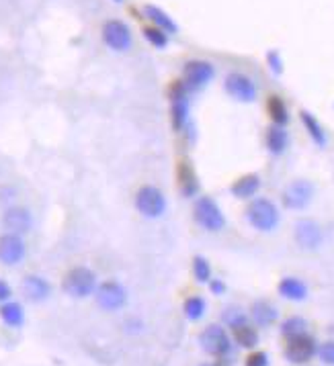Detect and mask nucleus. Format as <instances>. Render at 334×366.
<instances>
[{"label":"nucleus","mask_w":334,"mask_h":366,"mask_svg":"<svg viewBox=\"0 0 334 366\" xmlns=\"http://www.w3.org/2000/svg\"><path fill=\"white\" fill-rule=\"evenodd\" d=\"M246 219L257 232L269 234V232L277 230V225L281 221V213L273 201H269L265 197H257L246 207Z\"/></svg>","instance_id":"1"},{"label":"nucleus","mask_w":334,"mask_h":366,"mask_svg":"<svg viewBox=\"0 0 334 366\" xmlns=\"http://www.w3.org/2000/svg\"><path fill=\"white\" fill-rule=\"evenodd\" d=\"M62 286L72 299H86L97 291V274L86 266H74L66 272Z\"/></svg>","instance_id":"2"},{"label":"nucleus","mask_w":334,"mask_h":366,"mask_svg":"<svg viewBox=\"0 0 334 366\" xmlns=\"http://www.w3.org/2000/svg\"><path fill=\"white\" fill-rule=\"evenodd\" d=\"M193 219L205 232H222L226 228V215L211 197H199L193 205Z\"/></svg>","instance_id":"3"},{"label":"nucleus","mask_w":334,"mask_h":366,"mask_svg":"<svg viewBox=\"0 0 334 366\" xmlns=\"http://www.w3.org/2000/svg\"><path fill=\"white\" fill-rule=\"evenodd\" d=\"M136 209L146 219H158L167 211V197L154 184H144L136 193Z\"/></svg>","instance_id":"4"},{"label":"nucleus","mask_w":334,"mask_h":366,"mask_svg":"<svg viewBox=\"0 0 334 366\" xmlns=\"http://www.w3.org/2000/svg\"><path fill=\"white\" fill-rule=\"evenodd\" d=\"M215 78V68L213 64L205 62V60H191L184 64L182 70V84L189 93H199L203 90L211 80Z\"/></svg>","instance_id":"5"},{"label":"nucleus","mask_w":334,"mask_h":366,"mask_svg":"<svg viewBox=\"0 0 334 366\" xmlns=\"http://www.w3.org/2000/svg\"><path fill=\"white\" fill-rule=\"evenodd\" d=\"M199 344L209 356L222 358L232 352V340H230L228 332L224 330V326H219V324L207 326L199 336Z\"/></svg>","instance_id":"6"},{"label":"nucleus","mask_w":334,"mask_h":366,"mask_svg":"<svg viewBox=\"0 0 334 366\" xmlns=\"http://www.w3.org/2000/svg\"><path fill=\"white\" fill-rule=\"evenodd\" d=\"M170 119L174 131H184L191 121V105H189V90L182 82H174L170 90Z\"/></svg>","instance_id":"7"},{"label":"nucleus","mask_w":334,"mask_h":366,"mask_svg":"<svg viewBox=\"0 0 334 366\" xmlns=\"http://www.w3.org/2000/svg\"><path fill=\"white\" fill-rule=\"evenodd\" d=\"M103 41L109 49L113 51H130L132 45H134V35H132V29L119 21V19H111L103 25Z\"/></svg>","instance_id":"8"},{"label":"nucleus","mask_w":334,"mask_h":366,"mask_svg":"<svg viewBox=\"0 0 334 366\" xmlns=\"http://www.w3.org/2000/svg\"><path fill=\"white\" fill-rule=\"evenodd\" d=\"M224 88L238 103H252L257 99V95H259L254 80L250 76L242 74V72H230L226 76Z\"/></svg>","instance_id":"9"},{"label":"nucleus","mask_w":334,"mask_h":366,"mask_svg":"<svg viewBox=\"0 0 334 366\" xmlns=\"http://www.w3.org/2000/svg\"><path fill=\"white\" fill-rule=\"evenodd\" d=\"M97 305L105 311H119L128 303V291L117 280H105L95 291Z\"/></svg>","instance_id":"10"},{"label":"nucleus","mask_w":334,"mask_h":366,"mask_svg":"<svg viewBox=\"0 0 334 366\" xmlns=\"http://www.w3.org/2000/svg\"><path fill=\"white\" fill-rule=\"evenodd\" d=\"M312 199H314V186L310 180H304V178L289 182L287 188L283 191V205L294 211L306 209Z\"/></svg>","instance_id":"11"},{"label":"nucleus","mask_w":334,"mask_h":366,"mask_svg":"<svg viewBox=\"0 0 334 366\" xmlns=\"http://www.w3.org/2000/svg\"><path fill=\"white\" fill-rule=\"evenodd\" d=\"M294 234H296L298 245L304 247V249H308V252H316V249L322 245V242H324L322 228H320L316 221H312V219H302V221H298Z\"/></svg>","instance_id":"12"},{"label":"nucleus","mask_w":334,"mask_h":366,"mask_svg":"<svg viewBox=\"0 0 334 366\" xmlns=\"http://www.w3.org/2000/svg\"><path fill=\"white\" fill-rule=\"evenodd\" d=\"M314 354H316V342L308 334L291 338L285 348V358L291 365H306L314 358Z\"/></svg>","instance_id":"13"},{"label":"nucleus","mask_w":334,"mask_h":366,"mask_svg":"<svg viewBox=\"0 0 334 366\" xmlns=\"http://www.w3.org/2000/svg\"><path fill=\"white\" fill-rule=\"evenodd\" d=\"M2 225L8 234L23 236L33 228V215L27 207H10L2 215Z\"/></svg>","instance_id":"14"},{"label":"nucleus","mask_w":334,"mask_h":366,"mask_svg":"<svg viewBox=\"0 0 334 366\" xmlns=\"http://www.w3.org/2000/svg\"><path fill=\"white\" fill-rule=\"evenodd\" d=\"M25 242L16 234H2L0 236V262L4 266H16L25 258Z\"/></svg>","instance_id":"15"},{"label":"nucleus","mask_w":334,"mask_h":366,"mask_svg":"<svg viewBox=\"0 0 334 366\" xmlns=\"http://www.w3.org/2000/svg\"><path fill=\"white\" fill-rule=\"evenodd\" d=\"M51 293V286L45 278L37 276V274H29L23 278V295L33 301V303H39V301H45Z\"/></svg>","instance_id":"16"},{"label":"nucleus","mask_w":334,"mask_h":366,"mask_svg":"<svg viewBox=\"0 0 334 366\" xmlns=\"http://www.w3.org/2000/svg\"><path fill=\"white\" fill-rule=\"evenodd\" d=\"M176 182H178V188H180L182 197H187V199L195 197L197 191H199V178H197V174H195V170H193L191 164H184V162L178 164V168H176Z\"/></svg>","instance_id":"17"},{"label":"nucleus","mask_w":334,"mask_h":366,"mask_svg":"<svg viewBox=\"0 0 334 366\" xmlns=\"http://www.w3.org/2000/svg\"><path fill=\"white\" fill-rule=\"evenodd\" d=\"M259 188H261V178L257 174H244V176L234 180L232 195L236 199H244L246 201V199H252L259 193Z\"/></svg>","instance_id":"18"},{"label":"nucleus","mask_w":334,"mask_h":366,"mask_svg":"<svg viewBox=\"0 0 334 366\" xmlns=\"http://www.w3.org/2000/svg\"><path fill=\"white\" fill-rule=\"evenodd\" d=\"M279 295L283 299H289V301H304L308 297V286H306L304 280L287 276L279 282Z\"/></svg>","instance_id":"19"},{"label":"nucleus","mask_w":334,"mask_h":366,"mask_svg":"<svg viewBox=\"0 0 334 366\" xmlns=\"http://www.w3.org/2000/svg\"><path fill=\"white\" fill-rule=\"evenodd\" d=\"M265 143H267V149H269L271 154L279 156V154H283V151L287 149L289 135H287V131H285L283 127L273 125V127H269V131H267Z\"/></svg>","instance_id":"20"},{"label":"nucleus","mask_w":334,"mask_h":366,"mask_svg":"<svg viewBox=\"0 0 334 366\" xmlns=\"http://www.w3.org/2000/svg\"><path fill=\"white\" fill-rule=\"evenodd\" d=\"M144 14H146L148 21H152L154 27L167 31L168 35H170V33H176V23L172 21V16L167 14L163 8H158V6H154V4H146V6H144Z\"/></svg>","instance_id":"21"},{"label":"nucleus","mask_w":334,"mask_h":366,"mask_svg":"<svg viewBox=\"0 0 334 366\" xmlns=\"http://www.w3.org/2000/svg\"><path fill=\"white\" fill-rule=\"evenodd\" d=\"M250 315L254 319L257 326L261 328H269L275 319H277V309L269 303V301H257L250 307Z\"/></svg>","instance_id":"22"},{"label":"nucleus","mask_w":334,"mask_h":366,"mask_svg":"<svg viewBox=\"0 0 334 366\" xmlns=\"http://www.w3.org/2000/svg\"><path fill=\"white\" fill-rule=\"evenodd\" d=\"M0 319L8 326V328H21L25 321V311L19 303L8 301L4 305H0Z\"/></svg>","instance_id":"23"},{"label":"nucleus","mask_w":334,"mask_h":366,"mask_svg":"<svg viewBox=\"0 0 334 366\" xmlns=\"http://www.w3.org/2000/svg\"><path fill=\"white\" fill-rule=\"evenodd\" d=\"M267 111H269V117L273 119V125L283 127L285 123L289 121L287 105H285L283 99H279V97H271V99L267 101Z\"/></svg>","instance_id":"24"},{"label":"nucleus","mask_w":334,"mask_h":366,"mask_svg":"<svg viewBox=\"0 0 334 366\" xmlns=\"http://www.w3.org/2000/svg\"><path fill=\"white\" fill-rule=\"evenodd\" d=\"M302 123H304L306 131L310 133V137H312L318 145H326V133H324L322 125L318 123V119H316L312 113L302 111Z\"/></svg>","instance_id":"25"},{"label":"nucleus","mask_w":334,"mask_h":366,"mask_svg":"<svg viewBox=\"0 0 334 366\" xmlns=\"http://www.w3.org/2000/svg\"><path fill=\"white\" fill-rule=\"evenodd\" d=\"M205 309H207V303H205V299H203V297H199V295H191V297H187V299H184L182 311H184V315H187L191 321L201 319V317H203V313H205Z\"/></svg>","instance_id":"26"},{"label":"nucleus","mask_w":334,"mask_h":366,"mask_svg":"<svg viewBox=\"0 0 334 366\" xmlns=\"http://www.w3.org/2000/svg\"><path fill=\"white\" fill-rule=\"evenodd\" d=\"M306 332H308V321L304 317H298V315L285 319L283 326H281V334L289 340L298 338V336H306Z\"/></svg>","instance_id":"27"},{"label":"nucleus","mask_w":334,"mask_h":366,"mask_svg":"<svg viewBox=\"0 0 334 366\" xmlns=\"http://www.w3.org/2000/svg\"><path fill=\"white\" fill-rule=\"evenodd\" d=\"M191 266H193V276H195V280L201 282V284H209V280H211V266H209L207 258L195 256Z\"/></svg>","instance_id":"28"},{"label":"nucleus","mask_w":334,"mask_h":366,"mask_svg":"<svg viewBox=\"0 0 334 366\" xmlns=\"http://www.w3.org/2000/svg\"><path fill=\"white\" fill-rule=\"evenodd\" d=\"M234 338H236V342H238L242 348H254V346L259 344V334H257V330L250 328V326H240V328H236V330H234Z\"/></svg>","instance_id":"29"},{"label":"nucleus","mask_w":334,"mask_h":366,"mask_svg":"<svg viewBox=\"0 0 334 366\" xmlns=\"http://www.w3.org/2000/svg\"><path fill=\"white\" fill-rule=\"evenodd\" d=\"M144 37H146V41H148L150 45H154L156 49H165L168 45V41H170L167 31H163V29H158V27H154V25L144 27Z\"/></svg>","instance_id":"30"},{"label":"nucleus","mask_w":334,"mask_h":366,"mask_svg":"<svg viewBox=\"0 0 334 366\" xmlns=\"http://www.w3.org/2000/svg\"><path fill=\"white\" fill-rule=\"evenodd\" d=\"M222 317H224V324H226V326H230L232 330H236V328H240V326H246V321H248L246 313H244L240 307H236V305H232V307L224 309Z\"/></svg>","instance_id":"31"},{"label":"nucleus","mask_w":334,"mask_h":366,"mask_svg":"<svg viewBox=\"0 0 334 366\" xmlns=\"http://www.w3.org/2000/svg\"><path fill=\"white\" fill-rule=\"evenodd\" d=\"M246 366H269V356L261 350L250 352L248 358H246Z\"/></svg>","instance_id":"32"},{"label":"nucleus","mask_w":334,"mask_h":366,"mask_svg":"<svg viewBox=\"0 0 334 366\" xmlns=\"http://www.w3.org/2000/svg\"><path fill=\"white\" fill-rule=\"evenodd\" d=\"M267 62H269V68H271L275 74H281V72H283V62H281V58H279L277 51H269Z\"/></svg>","instance_id":"33"},{"label":"nucleus","mask_w":334,"mask_h":366,"mask_svg":"<svg viewBox=\"0 0 334 366\" xmlns=\"http://www.w3.org/2000/svg\"><path fill=\"white\" fill-rule=\"evenodd\" d=\"M320 358H322V363L334 366V342H326L320 348Z\"/></svg>","instance_id":"34"},{"label":"nucleus","mask_w":334,"mask_h":366,"mask_svg":"<svg viewBox=\"0 0 334 366\" xmlns=\"http://www.w3.org/2000/svg\"><path fill=\"white\" fill-rule=\"evenodd\" d=\"M10 297H12V289H10V284H8L6 280H2V278H0V305L8 303V301H10Z\"/></svg>","instance_id":"35"},{"label":"nucleus","mask_w":334,"mask_h":366,"mask_svg":"<svg viewBox=\"0 0 334 366\" xmlns=\"http://www.w3.org/2000/svg\"><path fill=\"white\" fill-rule=\"evenodd\" d=\"M209 289H211V293L213 295H224L226 293V284L222 282V280H209Z\"/></svg>","instance_id":"36"},{"label":"nucleus","mask_w":334,"mask_h":366,"mask_svg":"<svg viewBox=\"0 0 334 366\" xmlns=\"http://www.w3.org/2000/svg\"><path fill=\"white\" fill-rule=\"evenodd\" d=\"M203 366H217V365H203Z\"/></svg>","instance_id":"37"},{"label":"nucleus","mask_w":334,"mask_h":366,"mask_svg":"<svg viewBox=\"0 0 334 366\" xmlns=\"http://www.w3.org/2000/svg\"><path fill=\"white\" fill-rule=\"evenodd\" d=\"M115 2H121V0H115Z\"/></svg>","instance_id":"38"}]
</instances>
